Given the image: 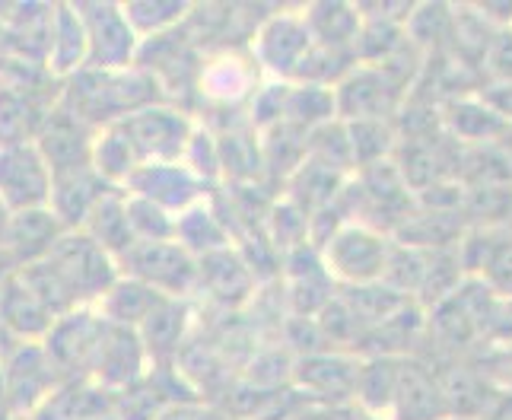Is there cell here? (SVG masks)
I'll use <instances>...</instances> for the list:
<instances>
[{
    "label": "cell",
    "instance_id": "e0dca14e",
    "mask_svg": "<svg viewBox=\"0 0 512 420\" xmlns=\"http://www.w3.org/2000/svg\"><path fill=\"white\" fill-rule=\"evenodd\" d=\"M144 366H147V350H144V344H140L137 331L109 325L90 376H96L99 385L125 389V385H131L140 373H144Z\"/></svg>",
    "mask_w": 512,
    "mask_h": 420
},
{
    "label": "cell",
    "instance_id": "44dd1931",
    "mask_svg": "<svg viewBox=\"0 0 512 420\" xmlns=\"http://www.w3.org/2000/svg\"><path fill=\"white\" fill-rule=\"evenodd\" d=\"M128 13V23L140 35V42L160 39L175 29H182L191 16V4H175V0H140V4H121Z\"/></svg>",
    "mask_w": 512,
    "mask_h": 420
},
{
    "label": "cell",
    "instance_id": "4316f807",
    "mask_svg": "<svg viewBox=\"0 0 512 420\" xmlns=\"http://www.w3.org/2000/svg\"><path fill=\"white\" fill-rule=\"evenodd\" d=\"M497 144L503 147V153H506V163H509V169H512V125L506 128V134L497 140Z\"/></svg>",
    "mask_w": 512,
    "mask_h": 420
},
{
    "label": "cell",
    "instance_id": "30bf717a",
    "mask_svg": "<svg viewBox=\"0 0 512 420\" xmlns=\"http://www.w3.org/2000/svg\"><path fill=\"white\" fill-rule=\"evenodd\" d=\"M360 357L341 354V350H319V354L296 357L293 382L306 392L312 405L325 408H350L357 392Z\"/></svg>",
    "mask_w": 512,
    "mask_h": 420
},
{
    "label": "cell",
    "instance_id": "5bb4252c",
    "mask_svg": "<svg viewBox=\"0 0 512 420\" xmlns=\"http://www.w3.org/2000/svg\"><path fill=\"white\" fill-rule=\"evenodd\" d=\"M61 223L55 220L48 207L23 210V214H10L4 239H0V255L13 258L16 265H35L48 255V249L61 239Z\"/></svg>",
    "mask_w": 512,
    "mask_h": 420
},
{
    "label": "cell",
    "instance_id": "d6986e66",
    "mask_svg": "<svg viewBox=\"0 0 512 420\" xmlns=\"http://www.w3.org/2000/svg\"><path fill=\"white\" fill-rule=\"evenodd\" d=\"M160 300H163V296H156L150 287L137 284V280H131V277H118L112 284V290L99 300L96 312L109 325L137 331L150 319V312L160 306Z\"/></svg>",
    "mask_w": 512,
    "mask_h": 420
},
{
    "label": "cell",
    "instance_id": "3957f363",
    "mask_svg": "<svg viewBox=\"0 0 512 420\" xmlns=\"http://www.w3.org/2000/svg\"><path fill=\"white\" fill-rule=\"evenodd\" d=\"M388 252H392L388 236L357 220L341 223L338 230L319 245L322 265L338 287L382 284Z\"/></svg>",
    "mask_w": 512,
    "mask_h": 420
},
{
    "label": "cell",
    "instance_id": "6da1fadb",
    "mask_svg": "<svg viewBox=\"0 0 512 420\" xmlns=\"http://www.w3.org/2000/svg\"><path fill=\"white\" fill-rule=\"evenodd\" d=\"M118 277V261L83 230L61 233V239L51 245L48 255L23 268L20 274L29 293L48 309L55 322L70 312L96 309Z\"/></svg>",
    "mask_w": 512,
    "mask_h": 420
},
{
    "label": "cell",
    "instance_id": "ffe728a7",
    "mask_svg": "<svg viewBox=\"0 0 512 420\" xmlns=\"http://www.w3.org/2000/svg\"><path fill=\"white\" fill-rule=\"evenodd\" d=\"M182 331H185V303L182 300H160V306L150 312V319L137 328V338H140V344H144L147 354L172 357L175 350H179Z\"/></svg>",
    "mask_w": 512,
    "mask_h": 420
},
{
    "label": "cell",
    "instance_id": "603a6c76",
    "mask_svg": "<svg viewBox=\"0 0 512 420\" xmlns=\"http://www.w3.org/2000/svg\"><path fill=\"white\" fill-rule=\"evenodd\" d=\"M125 207H128V226L134 242H166L175 239V217L166 214L163 207H156L150 201H140L125 195Z\"/></svg>",
    "mask_w": 512,
    "mask_h": 420
},
{
    "label": "cell",
    "instance_id": "9a60e30c",
    "mask_svg": "<svg viewBox=\"0 0 512 420\" xmlns=\"http://www.w3.org/2000/svg\"><path fill=\"white\" fill-rule=\"evenodd\" d=\"M439 121H443V131L462 147L497 144L509 128L506 121L481 99V93L443 102L439 105Z\"/></svg>",
    "mask_w": 512,
    "mask_h": 420
},
{
    "label": "cell",
    "instance_id": "277c9868",
    "mask_svg": "<svg viewBox=\"0 0 512 420\" xmlns=\"http://www.w3.org/2000/svg\"><path fill=\"white\" fill-rule=\"evenodd\" d=\"M118 128L128 137L137 163L153 166V163H182L191 144V134L198 125L188 118L185 109L160 99L137 109L125 121H118Z\"/></svg>",
    "mask_w": 512,
    "mask_h": 420
},
{
    "label": "cell",
    "instance_id": "7c38bea8",
    "mask_svg": "<svg viewBox=\"0 0 512 420\" xmlns=\"http://www.w3.org/2000/svg\"><path fill=\"white\" fill-rule=\"evenodd\" d=\"M125 195L163 207L166 214L179 220L191 207L207 201V185L182 163H153V166H140L131 175Z\"/></svg>",
    "mask_w": 512,
    "mask_h": 420
},
{
    "label": "cell",
    "instance_id": "52a82bcc",
    "mask_svg": "<svg viewBox=\"0 0 512 420\" xmlns=\"http://www.w3.org/2000/svg\"><path fill=\"white\" fill-rule=\"evenodd\" d=\"M80 16L86 26V48L90 64L96 70H131L140 58V35L128 23L121 4H80Z\"/></svg>",
    "mask_w": 512,
    "mask_h": 420
},
{
    "label": "cell",
    "instance_id": "d4e9b609",
    "mask_svg": "<svg viewBox=\"0 0 512 420\" xmlns=\"http://www.w3.org/2000/svg\"><path fill=\"white\" fill-rule=\"evenodd\" d=\"M290 420H366L357 408H325V405H306L303 411H296Z\"/></svg>",
    "mask_w": 512,
    "mask_h": 420
},
{
    "label": "cell",
    "instance_id": "cb8c5ba5",
    "mask_svg": "<svg viewBox=\"0 0 512 420\" xmlns=\"http://www.w3.org/2000/svg\"><path fill=\"white\" fill-rule=\"evenodd\" d=\"M497 80V83H512V26L497 29L487 51V64H484V83Z\"/></svg>",
    "mask_w": 512,
    "mask_h": 420
},
{
    "label": "cell",
    "instance_id": "7402d4cb",
    "mask_svg": "<svg viewBox=\"0 0 512 420\" xmlns=\"http://www.w3.org/2000/svg\"><path fill=\"white\" fill-rule=\"evenodd\" d=\"M474 277H478L493 296L512 300V236L497 233V230L484 233V249H481V261Z\"/></svg>",
    "mask_w": 512,
    "mask_h": 420
},
{
    "label": "cell",
    "instance_id": "ac0fdd59",
    "mask_svg": "<svg viewBox=\"0 0 512 420\" xmlns=\"http://www.w3.org/2000/svg\"><path fill=\"white\" fill-rule=\"evenodd\" d=\"M303 20L312 32V42L319 48L334 51H353L363 29L360 7L350 4H312L303 7Z\"/></svg>",
    "mask_w": 512,
    "mask_h": 420
},
{
    "label": "cell",
    "instance_id": "f1b7e54d",
    "mask_svg": "<svg viewBox=\"0 0 512 420\" xmlns=\"http://www.w3.org/2000/svg\"><path fill=\"white\" fill-rule=\"evenodd\" d=\"M449 420H452V417H449Z\"/></svg>",
    "mask_w": 512,
    "mask_h": 420
},
{
    "label": "cell",
    "instance_id": "8992f818",
    "mask_svg": "<svg viewBox=\"0 0 512 420\" xmlns=\"http://www.w3.org/2000/svg\"><path fill=\"white\" fill-rule=\"evenodd\" d=\"M312 32L303 20V10H277L255 26L252 32V61L264 80L293 83L299 67L312 51Z\"/></svg>",
    "mask_w": 512,
    "mask_h": 420
},
{
    "label": "cell",
    "instance_id": "83f0119b",
    "mask_svg": "<svg viewBox=\"0 0 512 420\" xmlns=\"http://www.w3.org/2000/svg\"><path fill=\"white\" fill-rule=\"evenodd\" d=\"M7 220H10V214H7V207L0 204V239H4V230H7Z\"/></svg>",
    "mask_w": 512,
    "mask_h": 420
},
{
    "label": "cell",
    "instance_id": "ba28073f",
    "mask_svg": "<svg viewBox=\"0 0 512 420\" xmlns=\"http://www.w3.org/2000/svg\"><path fill=\"white\" fill-rule=\"evenodd\" d=\"M261 83L264 77L249 51L220 48L214 55L201 58L194 90H198V96L207 105H214V109H233V105L252 102Z\"/></svg>",
    "mask_w": 512,
    "mask_h": 420
},
{
    "label": "cell",
    "instance_id": "2e32d148",
    "mask_svg": "<svg viewBox=\"0 0 512 420\" xmlns=\"http://www.w3.org/2000/svg\"><path fill=\"white\" fill-rule=\"evenodd\" d=\"M90 64V48H86V26L80 16V4H61L55 7V20H51V39H48V55L45 70L58 83L70 80L74 74Z\"/></svg>",
    "mask_w": 512,
    "mask_h": 420
},
{
    "label": "cell",
    "instance_id": "5b68a950",
    "mask_svg": "<svg viewBox=\"0 0 512 420\" xmlns=\"http://www.w3.org/2000/svg\"><path fill=\"white\" fill-rule=\"evenodd\" d=\"M121 277L150 287L163 300H185L198 290V258L185 252L175 239L166 242H134L118 258Z\"/></svg>",
    "mask_w": 512,
    "mask_h": 420
},
{
    "label": "cell",
    "instance_id": "8fae6325",
    "mask_svg": "<svg viewBox=\"0 0 512 420\" xmlns=\"http://www.w3.org/2000/svg\"><path fill=\"white\" fill-rule=\"evenodd\" d=\"M51 198V169L35 144L0 147V204L7 214L48 207Z\"/></svg>",
    "mask_w": 512,
    "mask_h": 420
},
{
    "label": "cell",
    "instance_id": "4fadbf2b",
    "mask_svg": "<svg viewBox=\"0 0 512 420\" xmlns=\"http://www.w3.org/2000/svg\"><path fill=\"white\" fill-rule=\"evenodd\" d=\"M388 420H449L436 370L423 357H404Z\"/></svg>",
    "mask_w": 512,
    "mask_h": 420
},
{
    "label": "cell",
    "instance_id": "7a4b0ae2",
    "mask_svg": "<svg viewBox=\"0 0 512 420\" xmlns=\"http://www.w3.org/2000/svg\"><path fill=\"white\" fill-rule=\"evenodd\" d=\"M160 86L140 67L131 70H96L83 67L80 74L61 83V105H67L83 125L102 131L118 125L137 109L160 102Z\"/></svg>",
    "mask_w": 512,
    "mask_h": 420
},
{
    "label": "cell",
    "instance_id": "9c48e42d",
    "mask_svg": "<svg viewBox=\"0 0 512 420\" xmlns=\"http://www.w3.org/2000/svg\"><path fill=\"white\" fill-rule=\"evenodd\" d=\"M334 115L341 121H392L408 99L379 67L357 64L334 86Z\"/></svg>",
    "mask_w": 512,
    "mask_h": 420
},
{
    "label": "cell",
    "instance_id": "484cf974",
    "mask_svg": "<svg viewBox=\"0 0 512 420\" xmlns=\"http://www.w3.org/2000/svg\"><path fill=\"white\" fill-rule=\"evenodd\" d=\"M481 420H512V392H500Z\"/></svg>",
    "mask_w": 512,
    "mask_h": 420
}]
</instances>
